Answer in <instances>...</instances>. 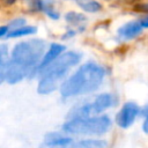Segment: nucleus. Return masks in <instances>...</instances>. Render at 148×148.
<instances>
[{"label": "nucleus", "mask_w": 148, "mask_h": 148, "mask_svg": "<svg viewBox=\"0 0 148 148\" xmlns=\"http://www.w3.org/2000/svg\"><path fill=\"white\" fill-rule=\"evenodd\" d=\"M45 43L42 39L32 38L17 43L6 68V81L15 84L25 76L34 77L35 71L44 57Z\"/></svg>", "instance_id": "f257e3e1"}, {"label": "nucleus", "mask_w": 148, "mask_h": 148, "mask_svg": "<svg viewBox=\"0 0 148 148\" xmlns=\"http://www.w3.org/2000/svg\"><path fill=\"white\" fill-rule=\"evenodd\" d=\"M105 76V71L96 62H86L73 75L60 84V94L65 98L84 95L99 88Z\"/></svg>", "instance_id": "f03ea898"}, {"label": "nucleus", "mask_w": 148, "mask_h": 148, "mask_svg": "<svg viewBox=\"0 0 148 148\" xmlns=\"http://www.w3.org/2000/svg\"><path fill=\"white\" fill-rule=\"evenodd\" d=\"M81 60V54L75 51H68L60 54L51 65H49L39 75L37 91L42 95L51 94L58 88L59 83L65 81L69 69L77 65Z\"/></svg>", "instance_id": "7ed1b4c3"}, {"label": "nucleus", "mask_w": 148, "mask_h": 148, "mask_svg": "<svg viewBox=\"0 0 148 148\" xmlns=\"http://www.w3.org/2000/svg\"><path fill=\"white\" fill-rule=\"evenodd\" d=\"M112 126V120L106 114L92 116L87 118H75L67 119L61 130L68 135H79V136H102L106 134Z\"/></svg>", "instance_id": "20e7f679"}, {"label": "nucleus", "mask_w": 148, "mask_h": 148, "mask_svg": "<svg viewBox=\"0 0 148 148\" xmlns=\"http://www.w3.org/2000/svg\"><path fill=\"white\" fill-rule=\"evenodd\" d=\"M141 109L139 108V105L134 102H126L121 109L118 111V113L116 114V124L120 127V128H130L136 117L140 114Z\"/></svg>", "instance_id": "39448f33"}, {"label": "nucleus", "mask_w": 148, "mask_h": 148, "mask_svg": "<svg viewBox=\"0 0 148 148\" xmlns=\"http://www.w3.org/2000/svg\"><path fill=\"white\" fill-rule=\"evenodd\" d=\"M73 143V136L66 134L65 132H49L44 135L43 140V145L57 148H71Z\"/></svg>", "instance_id": "423d86ee"}, {"label": "nucleus", "mask_w": 148, "mask_h": 148, "mask_svg": "<svg viewBox=\"0 0 148 148\" xmlns=\"http://www.w3.org/2000/svg\"><path fill=\"white\" fill-rule=\"evenodd\" d=\"M117 99L114 97V95L109 94V92H104V94H99L95 97V99L92 102H90V110H91V114L92 116H99L103 111L108 110L109 108L113 106L116 104Z\"/></svg>", "instance_id": "0eeeda50"}, {"label": "nucleus", "mask_w": 148, "mask_h": 148, "mask_svg": "<svg viewBox=\"0 0 148 148\" xmlns=\"http://www.w3.org/2000/svg\"><path fill=\"white\" fill-rule=\"evenodd\" d=\"M62 52H65V46L62 44H58V43H52L47 50V52L44 54L42 61L39 62V65L37 66L36 71H35V75L36 74H40L49 65H51ZM34 75V76H35Z\"/></svg>", "instance_id": "6e6552de"}, {"label": "nucleus", "mask_w": 148, "mask_h": 148, "mask_svg": "<svg viewBox=\"0 0 148 148\" xmlns=\"http://www.w3.org/2000/svg\"><path fill=\"white\" fill-rule=\"evenodd\" d=\"M142 29L143 27L141 25L140 21H131L118 29V35L123 39H133L142 32Z\"/></svg>", "instance_id": "1a4fd4ad"}, {"label": "nucleus", "mask_w": 148, "mask_h": 148, "mask_svg": "<svg viewBox=\"0 0 148 148\" xmlns=\"http://www.w3.org/2000/svg\"><path fill=\"white\" fill-rule=\"evenodd\" d=\"M71 148H108V142L103 139L87 138L79 141H74Z\"/></svg>", "instance_id": "9d476101"}, {"label": "nucleus", "mask_w": 148, "mask_h": 148, "mask_svg": "<svg viewBox=\"0 0 148 148\" xmlns=\"http://www.w3.org/2000/svg\"><path fill=\"white\" fill-rule=\"evenodd\" d=\"M29 7L31 8V10H37V12H44L45 14H47L49 12H51L53 8V0H27Z\"/></svg>", "instance_id": "9b49d317"}, {"label": "nucleus", "mask_w": 148, "mask_h": 148, "mask_svg": "<svg viewBox=\"0 0 148 148\" xmlns=\"http://www.w3.org/2000/svg\"><path fill=\"white\" fill-rule=\"evenodd\" d=\"M8 56H9L8 47H7V45L2 44L0 46V82L1 83L6 79V68H7V65L9 61Z\"/></svg>", "instance_id": "f8f14e48"}, {"label": "nucleus", "mask_w": 148, "mask_h": 148, "mask_svg": "<svg viewBox=\"0 0 148 148\" xmlns=\"http://www.w3.org/2000/svg\"><path fill=\"white\" fill-rule=\"evenodd\" d=\"M37 32V28L34 25H23L21 28L10 30L7 34V37L15 38V37H21V36H27V35H34Z\"/></svg>", "instance_id": "ddd939ff"}, {"label": "nucleus", "mask_w": 148, "mask_h": 148, "mask_svg": "<svg viewBox=\"0 0 148 148\" xmlns=\"http://www.w3.org/2000/svg\"><path fill=\"white\" fill-rule=\"evenodd\" d=\"M79 6L89 13H97L102 9V5L96 0H79Z\"/></svg>", "instance_id": "4468645a"}, {"label": "nucleus", "mask_w": 148, "mask_h": 148, "mask_svg": "<svg viewBox=\"0 0 148 148\" xmlns=\"http://www.w3.org/2000/svg\"><path fill=\"white\" fill-rule=\"evenodd\" d=\"M65 18L72 25H80L81 23L86 22V20H87V17L83 14H80V13H76V12H69V13H67L65 15Z\"/></svg>", "instance_id": "2eb2a0df"}, {"label": "nucleus", "mask_w": 148, "mask_h": 148, "mask_svg": "<svg viewBox=\"0 0 148 148\" xmlns=\"http://www.w3.org/2000/svg\"><path fill=\"white\" fill-rule=\"evenodd\" d=\"M24 24H25V20H24L23 17H17V18L12 20V21L8 23V28H9V31H10V30L21 28V27H23Z\"/></svg>", "instance_id": "dca6fc26"}, {"label": "nucleus", "mask_w": 148, "mask_h": 148, "mask_svg": "<svg viewBox=\"0 0 148 148\" xmlns=\"http://www.w3.org/2000/svg\"><path fill=\"white\" fill-rule=\"evenodd\" d=\"M142 131H143L145 134L148 135V116L145 117V120H143V123H142Z\"/></svg>", "instance_id": "f3484780"}, {"label": "nucleus", "mask_w": 148, "mask_h": 148, "mask_svg": "<svg viewBox=\"0 0 148 148\" xmlns=\"http://www.w3.org/2000/svg\"><path fill=\"white\" fill-rule=\"evenodd\" d=\"M8 32H9V28H8V27L3 25V27L0 28V37H1V38H5L6 34H8Z\"/></svg>", "instance_id": "a211bd4d"}, {"label": "nucleus", "mask_w": 148, "mask_h": 148, "mask_svg": "<svg viewBox=\"0 0 148 148\" xmlns=\"http://www.w3.org/2000/svg\"><path fill=\"white\" fill-rule=\"evenodd\" d=\"M140 23L143 28H148V15L143 16L142 18H140Z\"/></svg>", "instance_id": "6ab92c4d"}, {"label": "nucleus", "mask_w": 148, "mask_h": 148, "mask_svg": "<svg viewBox=\"0 0 148 148\" xmlns=\"http://www.w3.org/2000/svg\"><path fill=\"white\" fill-rule=\"evenodd\" d=\"M136 10H142V12H148V3H142L136 6Z\"/></svg>", "instance_id": "aec40b11"}, {"label": "nucleus", "mask_w": 148, "mask_h": 148, "mask_svg": "<svg viewBox=\"0 0 148 148\" xmlns=\"http://www.w3.org/2000/svg\"><path fill=\"white\" fill-rule=\"evenodd\" d=\"M140 114H141V116H143V117H147V116H148V104H146V105L141 109Z\"/></svg>", "instance_id": "412c9836"}, {"label": "nucleus", "mask_w": 148, "mask_h": 148, "mask_svg": "<svg viewBox=\"0 0 148 148\" xmlns=\"http://www.w3.org/2000/svg\"><path fill=\"white\" fill-rule=\"evenodd\" d=\"M15 1H16V0H2V3L6 5V6H10V5L15 3Z\"/></svg>", "instance_id": "4be33fe9"}, {"label": "nucleus", "mask_w": 148, "mask_h": 148, "mask_svg": "<svg viewBox=\"0 0 148 148\" xmlns=\"http://www.w3.org/2000/svg\"><path fill=\"white\" fill-rule=\"evenodd\" d=\"M39 148H57V147H50V146H45V145L42 143V145L39 146Z\"/></svg>", "instance_id": "5701e85b"}]
</instances>
